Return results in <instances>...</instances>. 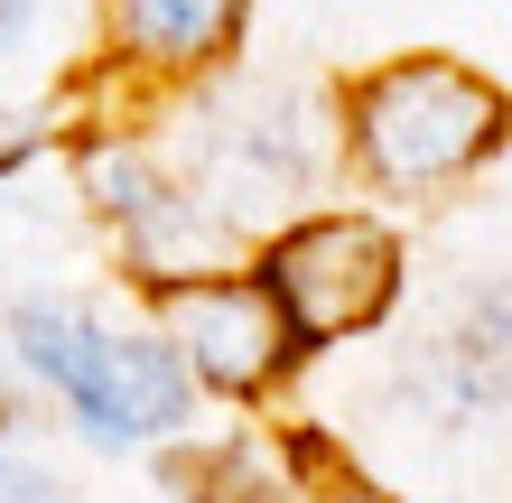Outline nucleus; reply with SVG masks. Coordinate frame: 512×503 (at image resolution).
Segmentation results:
<instances>
[{
  "mask_svg": "<svg viewBox=\"0 0 512 503\" xmlns=\"http://www.w3.org/2000/svg\"><path fill=\"white\" fill-rule=\"evenodd\" d=\"M159 317H168L177 364H187L196 382H215V392H233V401L270 392V382L289 373V354H298L280 299H270L252 271H196V280H168V289H159Z\"/></svg>",
  "mask_w": 512,
  "mask_h": 503,
  "instance_id": "39448f33",
  "label": "nucleus"
},
{
  "mask_svg": "<svg viewBox=\"0 0 512 503\" xmlns=\"http://www.w3.org/2000/svg\"><path fill=\"white\" fill-rule=\"evenodd\" d=\"M0 429H19V401H10V392H0Z\"/></svg>",
  "mask_w": 512,
  "mask_h": 503,
  "instance_id": "4468645a",
  "label": "nucleus"
},
{
  "mask_svg": "<svg viewBox=\"0 0 512 503\" xmlns=\"http://www.w3.org/2000/svg\"><path fill=\"white\" fill-rule=\"evenodd\" d=\"M0 503H66V485L47 466H28V457H0Z\"/></svg>",
  "mask_w": 512,
  "mask_h": 503,
  "instance_id": "f8f14e48",
  "label": "nucleus"
},
{
  "mask_svg": "<svg viewBox=\"0 0 512 503\" xmlns=\"http://www.w3.org/2000/svg\"><path fill=\"white\" fill-rule=\"evenodd\" d=\"M84 196L94 215H112V233L131 243V261L149 271V289L196 280V261L215 252V215L187 196V177H168L140 140H84Z\"/></svg>",
  "mask_w": 512,
  "mask_h": 503,
  "instance_id": "423d86ee",
  "label": "nucleus"
},
{
  "mask_svg": "<svg viewBox=\"0 0 512 503\" xmlns=\"http://www.w3.org/2000/svg\"><path fill=\"white\" fill-rule=\"evenodd\" d=\"M0 336H10L19 373L47 382L84 420L94 448H149V438L187 429V410H196V373L177 364L168 336L103 327L84 299H10Z\"/></svg>",
  "mask_w": 512,
  "mask_h": 503,
  "instance_id": "f257e3e1",
  "label": "nucleus"
},
{
  "mask_svg": "<svg viewBox=\"0 0 512 503\" xmlns=\"http://www.w3.org/2000/svg\"><path fill=\"white\" fill-rule=\"evenodd\" d=\"M308 177H317V122L289 94L261 84V94H233V103L196 112V177H187V196L215 224H261L270 205H289Z\"/></svg>",
  "mask_w": 512,
  "mask_h": 503,
  "instance_id": "20e7f679",
  "label": "nucleus"
},
{
  "mask_svg": "<svg viewBox=\"0 0 512 503\" xmlns=\"http://www.w3.org/2000/svg\"><path fill=\"white\" fill-rule=\"evenodd\" d=\"M252 0H112V47L149 75H196L243 38Z\"/></svg>",
  "mask_w": 512,
  "mask_h": 503,
  "instance_id": "6e6552de",
  "label": "nucleus"
},
{
  "mask_svg": "<svg viewBox=\"0 0 512 503\" xmlns=\"http://www.w3.org/2000/svg\"><path fill=\"white\" fill-rule=\"evenodd\" d=\"M177 503H298V485L270 466L261 438H224V448H177L168 457Z\"/></svg>",
  "mask_w": 512,
  "mask_h": 503,
  "instance_id": "1a4fd4ad",
  "label": "nucleus"
},
{
  "mask_svg": "<svg viewBox=\"0 0 512 503\" xmlns=\"http://www.w3.org/2000/svg\"><path fill=\"white\" fill-rule=\"evenodd\" d=\"M419 382H429V401L447 420H494V410H512V280L457 308V327L429 345V373Z\"/></svg>",
  "mask_w": 512,
  "mask_h": 503,
  "instance_id": "0eeeda50",
  "label": "nucleus"
},
{
  "mask_svg": "<svg viewBox=\"0 0 512 503\" xmlns=\"http://www.w3.org/2000/svg\"><path fill=\"white\" fill-rule=\"evenodd\" d=\"M252 280L280 299L298 345H336V336H364L391 308L401 252H391V233L364 224V215H308V224H289V233L261 243Z\"/></svg>",
  "mask_w": 512,
  "mask_h": 503,
  "instance_id": "7ed1b4c3",
  "label": "nucleus"
},
{
  "mask_svg": "<svg viewBox=\"0 0 512 503\" xmlns=\"http://www.w3.org/2000/svg\"><path fill=\"white\" fill-rule=\"evenodd\" d=\"M289 466L317 476V503H401V494H382L373 476H354V466H326V438H289Z\"/></svg>",
  "mask_w": 512,
  "mask_h": 503,
  "instance_id": "9d476101",
  "label": "nucleus"
},
{
  "mask_svg": "<svg viewBox=\"0 0 512 503\" xmlns=\"http://www.w3.org/2000/svg\"><path fill=\"white\" fill-rule=\"evenodd\" d=\"M503 94L447 56H401L345 94V131L382 187H447L503 140Z\"/></svg>",
  "mask_w": 512,
  "mask_h": 503,
  "instance_id": "f03ea898",
  "label": "nucleus"
},
{
  "mask_svg": "<svg viewBox=\"0 0 512 503\" xmlns=\"http://www.w3.org/2000/svg\"><path fill=\"white\" fill-rule=\"evenodd\" d=\"M38 150H47V112H38V103H0V177L28 168Z\"/></svg>",
  "mask_w": 512,
  "mask_h": 503,
  "instance_id": "9b49d317",
  "label": "nucleus"
},
{
  "mask_svg": "<svg viewBox=\"0 0 512 503\" xmlns=\"http://www.w3.org/2000/svg\"><path fill=\"white\" fill-rule=\"evenodd\" d=\"M38 10H47V0H0V47H19L28 28H38Z\"/></svg>",
  "mask_w": 512,
  "mask_h": 503,
  "instance_id": "ddd939ff",
  "label": "nucleus"
}]
</instances>
